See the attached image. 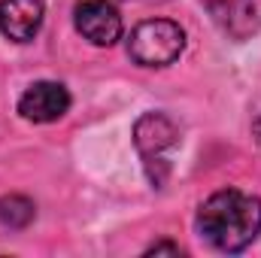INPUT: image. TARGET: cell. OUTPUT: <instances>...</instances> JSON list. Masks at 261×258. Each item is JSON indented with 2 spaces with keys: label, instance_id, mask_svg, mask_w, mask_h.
<instances>
[{
  "label": "cell",
  "instance_id": "5b68a950",
  "mask_svg": "<svg viewBox=\"0 0 261 258\" xmlns=\"http://www.w3.org/2000/svg\"><path fill=\"white\" fill-rule=\"evenodd\" d=\"M67 110L70 94L61 82H34L18 100V113L28 122H58Z\"/></svg>",
  "mask_w": 261,
  "mask_h": 258
},
{
  "label": "cell",
  "instance_id": "9c48e42d",
  "mask_svg": "<svg viewBox=\"0 0 261 258\" xmlns=\"http://www.w3.org/2000/svg\"><path fill=\"white\" fill-rule=\"evenodd\" d=\"M158 252H170V255H179V246H173V243H155V246L149 249V255H158Z\"/></svg>",
  "mask_w": 261,
  "mask_h": 258
},
{
  "label": "cell",
  "instance_id": "277c9868",
  "mask_svg": "<svg viewBox=\"0 0 261 258\" xmlns=\"http://www.w3.org/2000/svg\"><path fill=\"white\" fill-rule=\"evenodd\" d=\"M76 31L91 46H113L122 37V15L110 0H79L76 3Z\"/></svg>",
  "mask_w": 261,
  "mask_h": 258
},
{
  "label": "cell",
  "instance_id": "8992f818",
  "mask_svg": "<svg viewBox=\"0 0 261 258\" xmlns=\"http://www.w3.org/2000/svg\"><path fill=\"white\" fill-rule=\"evenodd\" d=\"M203 6L231 40H246L258 31L261 18L255 0H203Z\"/></svg>",
  "mask_w": 261,
  "mask_h": 258
},
{
  "label": "cell",
  "instance_id": "ba28073f",
  "mask_svg": "<svg viewBox=\"0 0 261 258\" xmlns=\"http://www.w3.org/2000/svg\"><path fill=\"white\" fill-rule=\"evenodd\" d=\"M34 200L21 197V194H6L0 197V225L6 228H28L34 222Z\"/></svg>",
  "mask_w": 261,
  "mask_h": 258
},
{
  "label": "cell",
  "instance_id": "6da1fadb",
  "mask_svg": "<svg viewBox=\"0 0 261 258\" xmlns=\"http://www.w3.org/2000/svg\"><path fill=\"white\" fill-rule=\"evenodd\" d=\"M197 231L219 252H243L261 234V200L237 189L216 192L197 210Z\"/></svg>",
  "mask_w": 261,
  "mask_h": 258
},
{
  "label": "cell",
  "instance_id": "30bf717a",
  "mask_svg": "<svg viewBox=\"0 0 261 258\" xmlns=\"http://www.w3.org/2000/svg\"><path fill=\"white\" fill-rule=\"evenodd\" d=\"M252 131H255V137H258V143H261V119L255 122V125H252Z\"/></svg>",
  "mask_w": 261,
  "mask_h": 258
},
{
  "label": "cell",
  "instance_id": "7a4b0ae2",
  "mask_svg": "<svg viewBox=\"0 0 261 258\" xmlns=\"http://www.w3.org/2000/svg\"><path fill=\"white\" fill-rule=\"evenodd\" d=\"M186 49V34L176 21L152 18L130 31L128 55L140 67H167L173 64Z\"/></svg>",
  "mask_w": 261,
  "mask_h": 258
},
{
  "label": "cell",
  "instance_id": "3957f363",
  "mask_svg": "<svg viewBox=\"0 0 261 258\" xmlns=\"http://www.w3.org/2000/svg\"><path fill=\"white\" fill-rule=\"evenodd\" d=\"M134 143L149 167V176L155 186H161L167 179V170H170V161H167V152L179 143V134L173 128V122L161 113H146L137 125H134Z\"/></svg>",
  "mask_w": 261,
  "mask_h": 258
},
{
  "label": "cell",
  "instance_id": "52a82bcc",
  "mask_svg": "<svg viewBox=\"0 0 261 258\" xmlns=\"http://www.w3.org/2000/svg\"><path fill=\"white\" fill-rule=\"evenodd\" d=\"M43 24V0H0V31L15 40L28 43L37 37Z\"/></svg>",
  "mask_w": 261,
  "mask_h": 258
}]
</instances>
